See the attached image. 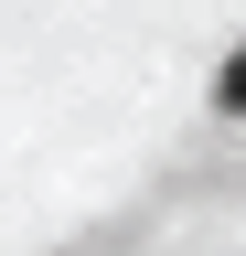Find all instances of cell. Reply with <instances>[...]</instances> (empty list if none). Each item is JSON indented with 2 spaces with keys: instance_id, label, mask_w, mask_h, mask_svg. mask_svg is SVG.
<instances>
[{
  "instance_id": "6da1fadb",
  "label": "cell",
  "mask_w": 246,
  "mask_h": 256,
  "mask_svg": "<svg viewBox=\"0 0 246 256\" xmlns=\"http://www.w3.org/2000/svg\"><path fill=\"white\" fill-rule=\"evenodd\" d=\"M214 107H225V118H246V43L225 54V75H214Z\"/></svg>"
}]
</instances>
